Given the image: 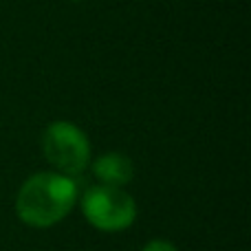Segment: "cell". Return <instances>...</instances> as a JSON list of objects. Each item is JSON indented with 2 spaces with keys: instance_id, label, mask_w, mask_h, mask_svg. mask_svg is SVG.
I'll return each instance as SVG.
<instances>
[{
  "instance_id": "1",
  "label": "cell",
  "mask_w": 251,
  "mask_h": 251,
  "mask_svg": "<svg viewBox=\"0 0 251 251\" xmlns=\"http://www.w3.org/2000/svg\"><path fill=\"white\" fill-rule=\"evenodd\" d=\"M77 185L60 172H40L26 178L16 199V214L31 227H51L73 209Z\"/></svg>"
},
{
  "instance_id": "2",
  "label": "cell",
  "mask_w": 251,
  "mask_h": 251,
  "mask_svg": "<svg viewBox=\"0 0 251 251\" xmlns=\"http://www.w3.org/2000/svg\"><path fill=\"white\" fill-rule=\"evenodd\" d=\"M44 159L64 176H77L91 163L88 137L71 122H53L42 134Z\"/></svg>"
},
{
  "instance_id": "3",
  "label": "cell",
  "mask_w": 251,
  "mask_h": 251,
  "mask_svg": "<svg viewBox=\"0 0 251 251\" xmlns=\"http://www.w3.org/2000/svg\"><path fill=\"white\" fill-rule=\"evenodd\" d=\"M84 218L101 231L128 229L137 218V203L122 187L95 185L82 196Z\"/></svg>"
},
{
  "instance_id": "4",
  "label": "cell",
  "mask_w": 251,
  "mask_h": 251,
  "mask_svg": "<svg viewBox=\"0 0 251 251\" xmlns=\"http://www.w3.org/2000/svg\"><path fill=\"white\" fill-rule=\"evenodd\" d=\"M93 172L100 178L101 185L108 187H122L134 176L132 161L122 152H106V154L97 156L93 163Z\"/></svg>"
},
{
  "instance_id": "5",
  "label": "cell",
  "mask_w": 251,
  "mask_h": 251,
  "mask_svg": "<svg viewBox=\"0 0 251 251\" xmlns=\"http://www.w3.org/2000/svg\"><path fill=\"white\" fill-rule=\"evenodd\" d=\"M141 251H176L170 240H150L148 245H143Z\"/></svg>"
},
{
  "instance_id": "6",
  "label": "cell",
  "mask_w": 251,
  "mask_h": 251,
  "mask_svg": "<svg viewBox=\"0 0 251 251\" xmlns=\"http://www.w3.org/2000/svg\"><path fill=\"white\" fill-rule=\"evenodd\" d=\"M75 2H79V0H75Z\"/></svg>"
}]
</instances>
